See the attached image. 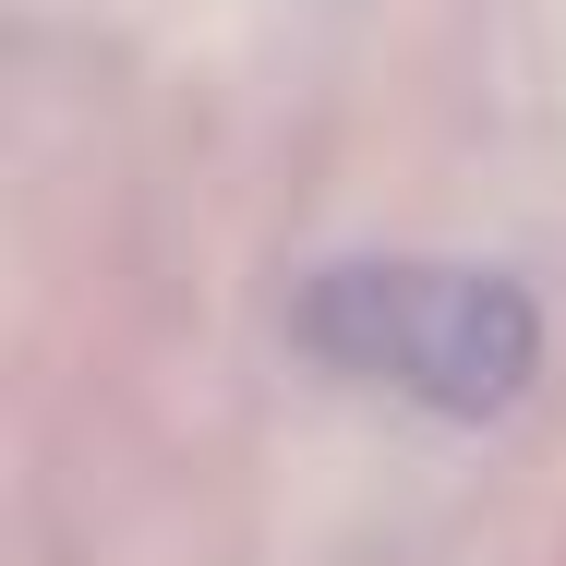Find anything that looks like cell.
Segmentation results:
<instances>
[{
	"instance_id": "obj_1",
	"label": "cell",
	"mask_w": 566,
	"mask_h": 566,
	"mask_svg": "<svg viewBox=\"0 0 566 566\" xmlns=\"http://www.w3.org/2000/svg\"><path fill=\"white\" fill-rule=\"evenodd\" d=\"M290 338L326 374L398 386L447 422H494L543 386V302L494 265H422V253L314 265L290 290Z\"/></svg>"
}]
</instances>
